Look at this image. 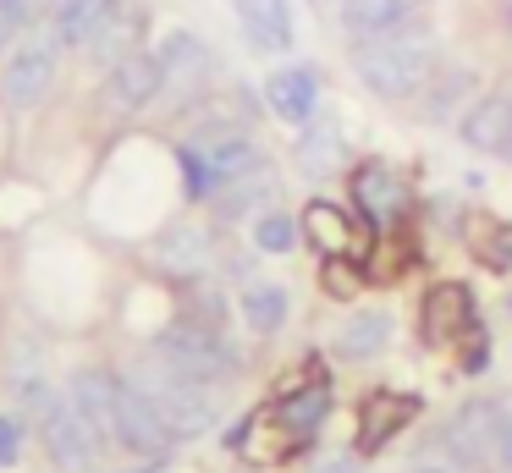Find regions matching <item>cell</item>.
<instances>
[{
	"label": "cell",
	"instance_id": "1",
	"mask_svg": "<svg viewBox=\"0 0 512 473\" xmlns=\"http://www.w3.org/2000/svg\"><path fill=\"white\" fill-rule=\"evenodd\" d=\"M435 61H441L435 33L419 28V22H408V28H397V33H380V39H358L353 44L358 83H364L375 99H386V105H402V99L419 94V88L435 77Z\"/></svg>",
	"mask_w": 512,
	"mask_h": 473
},
{
	"label": "cell",
	"instance_id": "2",
	"mask_svg": "<svg viewBox=\"0 0 512 473\" xmlns=\"http://www.w3.org/2000/svg\"><path fill=\"white\" fill-rule=\"evenodd\" d=\"M23 396V407L39 418V429H45V451H50V462H56L61 473H89L94 468V457H100V435L89 429V418L72 407V396H56L45 380L39 385H28V391H17Z\"/></svg>",
	"mask_w": 512,
	"mask_h": 473
},
{
	"label": "cell",
	"instance_id": "3",
	"mask_svg": "<svg viewBox=\"0 0 512 473\" xmlns=\"http://www.w3.org/2000/svg\"><path fill=\"white\" fill-rule=\"evenodd\" d=\"M259 143L254 127H204L193 143H182V176H188V198H215L232 176L254 165Z\"/></svg>",
	"mask_w": 512,
	"mask_h": 473
},
{
	"label": "cell",
	"instance_id": "4",
	"mask_svg": "<svg viewBox=\"0 0 512 473\" xmlns=\"http://www.w3.org/2000/svg\"><path fill=\"white\" fill-rule=\"evenodd\" d=\"M127 380L144 385V391L155 396V407L171 418V429H177V435H199V429L215 424V385L182 374L177 363H166L160 352H149V358L138 363Z\"/></svg>",
	"mask_w": 512,
	"mask_h": 473
},
{
	"label": "cell",
	"instance_id": "5",
	"mask_svg": "<svg viewBox=\"0 0 512 473\" xmlns=\"http://www.w3.org/2000/svg\"><path fill=\"white\" fill-rule=\"evenodd\" d=\"M155 352H160L166 363H177L182 374L204 380V385H221L226 374L237 369V352H232V341H226V330L204 325V319H188V314H182L177 325L160 330Z\"/></svg>",
	"mask_w": 512,
	"mask_h": 473
},
{
	"label": "cell",
	"instance_id": "6",
	"mask_svg": "<svg viewBox=\"0 0 512 473\" xmlns=\"http://www.w3.org/2000/svg\"><path fill=\"white\" fill-rule=\"evenodd\" d=\"M56 66H61V39L56 33H39V39L17 44L12 61H6V72H0V94H6V105H17V110L39 105V99L56 88Z\"/></svg>",
	"mask_w": 512,
	"mask_h": 473
},
{
	"label": "cell",
	"instance_id": "7",
	"mask_svg": "<svg viewBox=\"0 0 512 473\" xmlns=\"http://www.w3.org/2000/svg\"><path fill=\"white\" fill-rule=\"evenodd\" d=\"M501 424H507V407L485 402V396H474V402H463L452 413V424H446V451H452L463 468H490L496 462V446H501Z\"/></svg>",
	"mask_w": 512,
	"mask_h": 473
},
{
	"label": "cell",
	"instance_id": "8",
	"mask_svg": "<svg viewBox=\"0 0 512 473\" xmlns=\"http://www.w3.org/2000/svg\"><path fill=\"white\" fill-rule=\"evenodd\" d=\"M72 407H78L83 418H89V429L100 435V446H122V380H116L111 369H78L67 385Z\"/></svg>",
	"mask_w": 512,
	"mask_h": 473
},
{
	"label": "cell",
	"instance_id": "9",
	"mask_svg": "<svg viewBox=\"0 0 512 473\" xmlns=\"http://www.w3.org/2000/svg\"><path fill=\"white\" fill-rule=\"evenodd\" d=\"M160 94H166V77H160L155 50H127L122 61H111V72H105V105L122 110V116L155 105Z\"/></svg>",
	"mask_w": 512,
	"mask_h": 473
},
{
	"label": "cell",
	"instance_id": "10",
	"mask_svg": "<svg viewBox=\"0 0 512 473\" xmlns=\"http://www.w3.org/2000/svg\"><path fill=\"white\" fill-rule=\"evenodd\" d=\"M122 446L138 451V457H166L171 440H177V429H171V418L155 407V396L144 391V385L122 380Z\"/></svg>",
	"mask_w": 512,
	"mask_h": 473
},
{
	"label": "cell",
	"instance_id": "11",
	"mask_svg": "<svg viewBox=\"0 0 512 473\" xmlns=\"http://www.w3.org/2000/svg\"><path fill=\"white\" fill-rule=\"evenodd\" d=\"M353 204H358V215L369 220V226H380V231H391L402 215H408V182H402L391 165H358L353 171Z\"/></svg>",
	"mask_w": 512,
	"mask_h": 473
},
{
	"label": "cell",
	"instance_id": "12",
	"mask_svg": "<svg viewBox=\"0 0 512 473\" xmlns=\"http://www.w3.org/2000/svg\"><path fill=\"white\" fill-rule=\"evenodd\" d=\"M149 253H155V264L166 275H204L215 259V237H210L204 220H171V226L149 242Z\"/></svg>",
	"mask_w": 512,
	"mask_h": 473
},
{
	"label": "cell",
	"instance_id": "13",
	"mask_svg": "<svg viewBox=\"0 0 512 473\" xmlns=\"http://www.w3.org/2000/svg\"><path fill=\"white\" fill-rule=\"evenodd\" d=\"M457 138L479 154L512 160V94H485L479 105H468L463 121H457Z\"/></svg>",
	"mask_w": 512,
	"mask_h": 473
},
{
	"label": "cell",
	"instance_id": "14",
	"mask_svg": "<svg viewBox=\"0 0 512 473\" xmlns=\"http://www.w3.org/2000/svg\"><path fill=\"white\" fill-rule=\"evenodd\" d=\"M265 105L276 110L281 121L303 127V121L314 116V105H320V72H314V66H276V72L265 77Z\"/></svg>",
	"mask_w": 512,
	"mask_h": 473
},
{
	"label": "cell",
	"instance_id": "15",
	"mask_svg": "<svg viewBox=\"0 0 512 473\" xmlns=\"http://www.w3.org/2000/svg\"><path fill=\"white\" fill-rule=\"evenodd\" d=\"M424 6H430V0H342L336 17H342V28L353 33V39H380V33H397V28H408V22H419Z\"/></svg>",
	"mask_w": 512,
	"mask_h": 473
},
{
	"label": "cell",
	"instance_id": "16",
	"mask_svg": "<svg viewBox=\"0 0 512 473\" xmlns=\"http://www.w3.org/2000/svg\"><path fill=\"white\" fill-rule=\"evenodd\" d=\"M232 17H237V28L248 33V44L265 50V55H276V50H287V44H292L287 0H232Z\"/></svg>",
	"mask_w": 512,
	"mask_h": 473
},
{
	"label": "cell",
	"instance_id": "17",
	"mask_svg": "<svg viewBox=\"0 0 512 473\" xmlns=\"http://www.w3.org/2000/svg\"><path fill=\"white\" fill-rule=\"evenodd\" d=\"M468 319H474V297H468V286L441 281V286L424 292V336H430L435 347H446V341L463 336Z\"/></svg>",
	"mask_w": 512,
	"mask_h": 473
},
{
	"label": "cell",
	"instance_id": "18",
	"mask_svg": "<svg viewBox=\"0 0 512 473\" xmlns=\"http://www.w3.org/2000/svg\"><path fill=\"white\" fill-rule=\"evenodd\" d=\"M413 413H419V402H413L408 391H375L364 402V413H358V446L364 451H380L397 429L413 424Z\"/></svg>",
	"mask_w": 512,
	"mask_h": 473
},
{
	"label": "cell",
	"instance_id": "19",
	"mask_svg": "<svg viewBox=\"0 0 512 473\" xmlns=\"http://www.w3.org/2000/svg\"><path fill=\"white\" fill-rule=\"evenodd\" d=\"M160 61V77H166V88H177V94H188V88L204 83V72L215 66V55L204 50V39H193V33H166L155 50Z\"/></svg>",
	"mask_w": 512,
	"mask_h": 473
},
{
	"label": "cell",
	"instance_id": "20",
	"mask_svg": "<svg viewBox=\"0 0 512 473\" xmlns=\"http://www.w3.org/2000/svg\"><path fill=\"white\" fill-rule=\"evenodd\" d=\"M270 198H276V171H270V165H254V171L232 176L210 204H215V215H226V220H243V215L259 220Z\"/></svg>",
	"mask_w": 512,
	"mask_h": 473
},
{
	"label": "cell",
	"instance_id": "21",
	"mask_svg": "<svg viewBox=\"0 0 512 473\" xmlns=\"http://www.w3.org/2000/svg\"><path fill=\"white\" fill-rule=\"evenodd\" d=\"M303 231L314 237V248L325 253V259H353L364 242H358V226H353V215L347 209H336V204H309L303 209Z\"/></svg>",
	"mask_w": 512,
	"mask_h": 473
},
{
	"label": "cell",
	"instance_id": "22",
	"mask_svg": "<svg viewBox=\"0 0 512 473\" xmlns=\"http://www.w3.org/2000/svg\"><path fill=\"white\" fill-rule=\"evenodd\" d=\"M391 330H397L391 308H358V314L347 319L342 330H336V358H347V363L375 358V352L391 341Z\"/></svg>",
	"mask_w": 512,
	"mask_h": 473
},
{
	"label": "cell",
	"instance_id": "23",
	"mask_svg": "<svg viewBox=\"0 0 512 473\" xmlns=\"http://www.w3.org/2000/svg\"><path fill=\"white\" fill-rule=\"evenodd\" d=\"M325 413H331V391H325V380H314V385H298V391H287V396H281V407H276V418H281V429H287V440H292V446L314 440V429L325 424Z\"/></svg>",
	"mask_w": 512,
	"mask_h": 473
},
{
	"label": "cell",
	"instance_id": "24",
	"mask_svg": "<svg viewBox=\"0 0 512 473\" xmlns=\"http://www.w3.org/2000/svg\"><path fill=\"white\" fill-rule=\"evenodd\" d=\"M122 11V0H61L56 11V39L61 44H94V33Z\"/></svg>",
	"mask_w": 512,
	"mask_h": 473
},
{
	"label": "cell",
	"instance_id": "25",
	"mask_svg": "<svg viewBox=\"0 0 512 473\" xmlns=\"http://www.w3.org/2000/svg\"><path fill=\"white\" fill-rule=\"evenodd\" d=\"M237 314H243V325L254 330V336H276L281 325H287V292L270 281H248L243 297H237Z\"/></svg>",
	"mask_w": 512,
	"mask_h": 473
},
{
	"label": "cell",
	"instance_id": "26",
	"mask_svg": "<svg viewBox=\"0 0 512 473\" xmlns=\"http://www.w3.org/2000/svg\"><path fill=\"white\" fill-rule=\"evenodd\" d=\"M298 160L309 165V171H331V165H342L347 160L342 132H336V127H309V132H303V143H298Z\"/></svg>",
	"mask_w": 512,
	"mask_h": 473
},
{
	"label": "cell",
	"instance_id": "27",
	"mask_svg": "<svg viewBox=\"0 0 512 473\" xmlns=\"http://www.w3.org/2000/svg\"><path fill=\"white\" fill-rule=\"evenodd\" d=\"M303 237V226L292 215H281V209H265V215L254 220V242L265 253H292V242Z\"/></svg>",
	"mask_w": 512,
	"mask_h": 473
},
{
	"label": "cell",
	"instance_id": "28",
	"mask_svg": "<svg viewBox=\"0 0 512 473\" xmlns=\"http://www.w3.org/2000/svg\"><path fill=\"white\" fill-rule=\"evenodd\" d=\"M468 83H474V77H468L463 66H452V72L430 77V83H424V88H430V105H424V110H430V116H446V105H452V99L463 94Z\"/></svg>",
	"mask_w": 512,
	"mask_h": 473
},
{
	"label": "cell",
	"instance_id": "29",
	"mask_svg": "<svg viewBox=\"0 0 512 473\" xmlns=\"http://www.w3.org/2000/svg\"><path fill=\"white\" fill-rule=\"evenodd\" d=\"M485 264L490 270H512V226H496L485 237Z\"/></svg>",
	"mask_w": 512,
	"mask_h": 473
},
{
	"label": "cell",
	"instance_id": "30",
	"mask_svg": "<svg viewBox=\"0 0 512 473\" xmlns=\"http://www.w3.org/2000/svg\"><path fill=\"white\" fill-rule=\"evenodd\" d=\"M23 17H28V0H0V50H6V44H17Z\"/></svg>",
	"mask_w": 512,
	"mask_h": 473
},
{
	"label": "cell",
	"instance_id": "31",
	"mask_svg": "<svg viewBox=\"0 0 512 473\" xmlns=\"http://www.w3.org/2000/svg\"><path fill=\"white\" fill-rule=\"evenodd\" d=\"M23 457V424L17 418H0V468H12Z\"/></svg>",
	"mask_w": 512,
	"mask_h": 473
},
{
	"label": "cell",
	"instance_id": "32",
	"mask_svg": "<svg viewBox=\"0 0 512 473\" xmlns=\"http://www.w3.org/2000/svg\"><path fill=\"white\" fill-rule=\"evenodd\" d=\"M342 264H347V259L325 264V292H342V297H353V292H358V275H347Z\"/></svg>",
	"mask_w": 512,
	"mask_h": 473
},
{
	"label": "cell",
	"instance_id": "33",
	"mask_svg": "<svg viewBox=\"0 0 512 473\" xmlns=\"http://www.w3.org/2000/svg\"><path fill=\"white\" fill-rule=\"evenodd\" d=\"M314 473H358V462H353V457H325Z\"/></svg>",
	"mask_w": 512,
	"mask_h": 473
},
{
	"label": "cell",
	"instance_id": "34",
	"mask_svg": "<svg viewBox=\"0 0 512 473\" xmlns=\"http://www.w3.org/2000/svg\"><path fill=\"white\" fill-rule=\"evenodd\" d=\"M419 473H452V468H419Z\"/></svg>",
	"mask_w": 512,
	"mask_h": 473
},
{
	"label": "cell",
	"instance_id": "35",
	"mask_svg": "<svg viewBox=\"0 0 512 473\" xmlns=\"http://www.w3.org/2000/svg\"><path fill=\"white\" fill-rule=\"evenodd\" d=\"M138 473H149V468H138Z\"/></svg>",
	"mask_w": 512,
	"mask_h": 473
},
{
	"label": "cell",
	"instance_id": "36",
	"mask_svg": "<svg viewBox=\"0 0 512 473\" xmlns=\"http://www.w3.org/2000/svg\"><path fill=\"white\" fill-rule=\"evenodd\" d=\"M336 6H342V0H336Z\"/></svg>",
	"mask_w": 512,
	"mask_h": 473
},
{
	"label": "cell",
	"instance_id": "37",
	"mask_svg": "<svg viewBox=\"0 0 512 473\" xmlns=\"http://www.w3.org/2000/svg\"><path fill=\"white\" fill-rule=\"evenodd\" d=\"M507 308H512V303H507Z\"/></svg>",
	"mask_w": 512,
	"mask_h": 473
}]
</instances>
